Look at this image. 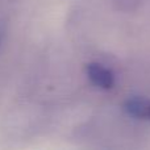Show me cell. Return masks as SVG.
<instances>
[{"instance_id":"1","label":"cell","mask_w":150,"mask_h":150,"mask_svg":"<svg viewBox=\"0 0 150 150\" xmlns=\"http://www.w3.org/2000/svg\"><path fill=\"white\" fill-rule=\"evenodd\" d=\"M84 73L91 86L100 91H109L116 86V75L113 70L101 62H88L84 67Z\"/></svg>"},{"instance_id":"2","label":"cell","mask_w":150,"mask_h":150,"mask_svg":"<svg viewBox=\"0 0 150 150\" xmlns=\"http://www.w3.org/2000/svg\"><path fill=\"white\" fill-rule=\"evenodd\" d=\"M122 111L130 119L150 121V98L138 95L129 96L122 103Z\"/></svg>"},{"instance_id":"3","label":"cell","mask_w":150,"mask_h":150,"mask_svg":"<svg viewBox=\"0 0 150 150\" xmlns=\"http://www.w3.org/2000/svg\"><path fill=\"white\" fill-rule=\"evenodd\" d=\"M0 41H1V36H0Z\"/></svg>"}]
</instances>
